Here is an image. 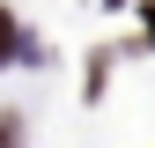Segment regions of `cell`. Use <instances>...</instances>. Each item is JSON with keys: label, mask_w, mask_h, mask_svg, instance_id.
<instances>
[{"label": "cell", "mask_w": 155, "mask_h": 148, "mask_svg": "<svg viewBox=\"0 0 155 148\" xmlns=\"http://www.w3.org/2000/svg\"><path fill=\"white\" fill-rule=\"evenodd\" d=\"M15 52H22V30H15V15H8V8H0V67H8Z\"/></svg>", "instance_id": "1"}, {"label": "cell", "mask_w": 155, "mask_h": 148, "mask_svg": "<svg viewBox=\"0 0 155 148\" xmlns=\"http://www.w3.org/2000/svg\"><path fill=\"white\" fill-rule=\"evenodd\" d=\"M0 148H22V119L15 111H0Z\"/></svg>", "instance_id": "2"}, {"label": "cell", "mask_w": 155, "mask_h": 148, "mask_svg": "<svg viewBox=\"0 0 155 148\" xmlns=\"http://www.w3.org/2000/svg\"><path fill=\"white\" fill-rule=\"evenodd\" d=\"M140 15H148V37H155V0H140Z\"/></svg>", "instance_id": "3"}]
</instances>
